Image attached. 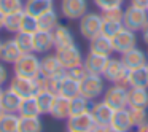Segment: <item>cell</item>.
Segmentation results:
<instances>
[{
  "mask_svg": "<svg viewBox=\"0 0 148 132\" xmlns=\"http://www.w3.org/2000/svg\"><path fill=\"white\" fill-rule=\"evenodd\" d=\"M13 72L14 75L35 80L42 73L38 54H35V53H24V54H21L19 59L13 64Z\"/></svg>",
  "mask_w": 148,
  "mask_h": 132,
  "instance_id": "6da1fadb",
  "label": "cell"
},
{
  "mask_svg": "<svg viewBox=\"0 0 148 132\" xmlns=\"http://www.w3.org/2000/svg\"><path fill=\"white\" fill-rule=\"evenodd\" d=\"M105 92V80L102 75H91L88 73L83 80L80 81V94L91 102L103 96Z\"/></svg>",
  "mask_w": 148,
  "mask_h": 132,
  "instance_id": "7a4b0ae2",
  "label": "cell"
},
{
  "mask_svg": "<svg viewBox=\"0 0 148 132\" xmlns=\"http://www.w3.org/2000/svg\"><path fill=\"white\" fill-rule=\"evenodd\" d=\"M148 23V11L143 8L129 5L124 8V14H123V26L124 29H129L132 32H142L145 24Z\"/></svg>",
  "mask_w": 148,
  "mask_h": 132,
  "instance_id": "3957f363",
  "label": "cell"
},
{
  "mask_svg": "<svg viewBox=\"0 0 148 132\" xmlns=\"http://www.w3.org/2000/svg\"><path fill=\"white\" fill-rule=\"evenodd\" d=\"M103 80L108 81L112 84H123V86H127V68L124 67V64L121 62V59L116 57H108L105 68H103L102 73ZM129 88V86H127Z\"/></svg>",
  "mask_w": 148,
  "mask_h": 132,
  "instance_id": "277c9868",
  "label": "cell"
},
{
  "mask_svg": "<svg viewBox=\"0 0 148 132\" xmlns=\"http://www.w3.org/2000/svg\"><path fill=\"white\" fill-rule=\"evenodd\" d=\"M127 97H129V88L123 84H112L105 89L102 96V100L108 103L113 110L127 108Z\"/></svg>",
  "mask_w": 148,
  "mask_h": 132,
  "instance_id": "5b68a950",
  "label": "cell"
},
{
  "mask_svg": "<svg viewBox=\"0 0 148 132\" xmlns=\"http://www.w3.org/2000/svg\"><path fill=\"white\" fill-rule=\"evenodd\" d=\"M102 21L103 19L100 13H89L88 11L78 24V30H80L81 37L86 38L88 42L92 40L94 37H97L100 34V29H102Z\"/></svg>",
  "mask_w": 148,
  "mask_h": 132,
  "instance_id": "8992f818",
  "label": "cell"
},
{
  "mask_svg": "<svg viewBox=\"0 0 148 132\" xmlns=\"http://www.w3.org/2000/svg\"><path fill=\"white\" fill-rule=\"evenodd\" d=\"M56 56H58L59 62H61V65L65 70L81 65L83 64V59H84L81 49L77 45H70V46H65V48L56 49Z\"/></svg>",
  "mask_w": 148,
  "mask_h": 132,
  "instance_id": "52a82bcc",
  "label": "cell"
},
{
  "mask_svg": "<svg viewBox=\"0 0 148 132\" xmlns=\"http://www.w3.org/2000/svg\"><path fill=\"white\" fill-rule=\"evenodd\" d=\"M61 14L69 21H80L88 13V0H61Z\"/></svg>",
  "mask_w": 148,
  "mask_h": 132,
  "instance_id": "ba28073f",
  "label": "cell"
},
{
  "mask_svg": "<svg viewBox=\"0 0 148 132\" xmlns=\"http://www.w3.org/2000/svg\"><path fill=\"white\" fill-rule=\"evenodd\" d=\"M40 68H42V73L43 77L46 78H62L67 72H65V68L61 65V62H59L58 56L54 54H45L43 57H40Z\"/></svg>",
  "mask_w": 148,
  "mask_h": 132,
  "instance_id": "9c48e42d",
  "label": "cell"
},
{
  "mask_svg": "<svg viewBox=\"0 0 148 132\" xmlns=\"http://www.w3.org/2000/svg\"><path fill=\"white\" fill-rule=\"evenodd\" d=\"M10 89H13L18 96L24 97H30V96H35L37 94V84L35 80L32 78H24L19 77V75H14L13 78L10 80Z\"/></svg>",
  "mask_w": 148,
  "mask_h": 132,
  "instance_id": "30bf717a",
  "label": "cell"
},
{
  "mask_svg": "<svg viewBox=\"0 0 148 132\" xmlns=\"http://www.w3.org/2000/svg\"><path fill=\"white\" fill-rule=\"evenodd\" d=\"M121 62L124 64V67L127 70H134V68H138V67H143V65L148 64V56L143 49L140 48H132L129 51L123 53L121 54Z\"/></svg>",
  "mask_w": 148,
  "mask_h": 132,
  "instance_id": "8fae6325",
  "label": "cell"
},
{
  "mask_svg": "<svg viewBox=\"0 0 148 132\" xmlns=\"http://www.w3.org/2000/svg\"><path fill=\"white\" fill-rule=\"evenodd\" d=\"M135 46H137V35H135V32H132V30H129V29H123L121 32L113 38V49H115V53H118L119 56H121L123 53L129 51V49L135 48Z\"/></svg>",
  "mask_w": 148,
  "mask_h": 132,
  "instance_id": "7c38bea8",
  "label": "cell"
},
{
  "mask_svg": "<svg viewBox=\"0 0 148 132\" xmlns=\"http://www.w3.org/2000/svg\"><path fill=\"white\" fill-rule=\"evenodd\" d=\"M94 118L91 111L81 113V115H73L67 118V131L70 132H89L94 126Z\"/></svg>",
  "mask_w": 148,
  "mask_h": 132,
  "instance_id": "4fadbf2b",
  "label": "cell"
},
{
  "mask_svg": "<svg viewBox=\"0 0 148 132\" xmlns=\"http://www.w3.org/2000/svg\"><path fill=\"white\" fill-rule=\"evenodd\" d=\"M32 37H34V53H35V54H48V53L54 48L53 32L38 29Z\"/></svg>",
  "mask_w": 148,
  "mask_h": 132,
  "instance_id": "5bb4252c",
  "label": "cell"
},
{
  "mask_svg": "<svg viewBox=\"0 0 148 132\" xmlns=\"http://www.w3.org/2000/svg\"><path fill=\"white\" fill-rule=\"evenodd\" d=\"M107 62H108L107 56L96 54V53H88V56H84V59H83L84 68L91 75H102Z\"/></svg>",
  "mask_w": 148,
  "mask_h": 132,
  "instance_id": "9a60e30c",
  "label": "cell"
},
{
  "mask_svg": "<svg viewBox=\"0 0 148 132\" xmlns=\"http://www.w3.org/2000/svg\"><path fill=\"white\" fill-rule=\"evenodd\" d=\"M89 53H96V54L112 57V54L115 53V49H113V40L102 35V34H99L92 40H89Z\"/></svg>",
  "mask_w": 148,
  "mask_h": 132,
  "instance_id": "2e32d148",
  "label": "cell"
},
{
  "mask_svg": "<svg viewBox=\"0 0 148 132\" xmlns=\"http://www.w3.org/2000/svg\"><path fill=\"white\" fill-rule=\"evenodd\" d=\"M115 113V110L105 103L103 100L100 102H94L91 105V115H92L94 121L99 122V124H105V126H110V121H112V116Z\"/></svg>",
  "mask_w": 148,
  "mask_h": 132,
  "instance_id": "e0dca14e",
  "label": "cell"
},
{
  "mask_svg": "<svg viewBox=\"0 0 148 132\" xmlns=\"http://www.w3.org/2000/svg\"><path fill=\"white\" fill-rule=\"evenodd\" d=\"M110 126H112L113 129L121 131V132H131L132 129H134V124H132L129 108L115 110V113H113V116H112V121H110Z\"/></svg>",
  "mask_w": 148,
  "mask_h": 132,
  "instance_id": "ac0fdd59",
  "label": "cell"
},
{
  "mask_svg": "<svg viewBox=\"0 0 148 132\" xmlns=\"http://www.w3.org/2000/svg\"><path fill=\"white\" fill-rule=\"evenodd\" d=\"M21 54H23V53H21L19 46L16 45L14 38H8L2 43V48H0V61L2 62L13 65L14 62L19 59Z\"/></svg>",
  "mask_w": 148,
  "mask_h": 132,
  "instance_id": "d6986e66",
  "label": "cell"
},
{
  "mask_svg": "<svg viewBox=\"0 0 148 132\" xmlns=\"http://www.w3.org/2000/svg\"><path fill=\"white\" fill-rule=\"evenodd\" d=\"M53 40H54V49L75 45V37L72 34V30L67 26H61V24L53 30Z\"/></svg>",
  "mask_w": 148,
  "mask_h": 132,
  "instance_id": "ffe728a7",
  "label": "cell"
},
{
  "mask_svg": "<svg viewBox=\"0 0 148 132\" xmlns=\"http://www.w3.org/2000/svg\"><path fill=\"white\" fill-rule=\"evenodd\" d=\"M53 8H54L53 0H24V11L35 18L45 14Z\"/></svg>",
  "mask_w": 148,
  "mask_h": 132,
  "instance_id": "44dd1931",
  "label": "cell"
},
{
  "mask_svg": "<svg viewBox=\"0 0 148 132\" xmlns=\"http://www.w3.org/2000/svg\"><path fill=\"white\" fill-rule=\"evenodd\" d=\"M126 80L129 88H148V64L134 70H127Z\"/></svg>",
  "mask_w": 148,
  "mask_h": 132,
  "instance_id": "7402d4cb",
  "label": "cell"
},
{
  "mask_svg": "<svg viewBox=\"0 0 148 132\" xmlns=\"http://www.w3.org/2000/svg\"><path fill=\"white\" fill-rule=\"evenodd\" d=\"M59 96H64L67 99L78 96L80 94V81L73 80L72 77H69L67 73L59 80V89H58Z\"/></svg>",
  "mask_w": 148,
  "mask_h": 132,
  "instance_id": "603a6c76",
  "label": "cell"
},
{
  "mask_svg": "<svg viewBox=\"0 0 148 132\" xmlns=\"http://www.w3.org/2000/svg\"><path fill=\"white\" fill-rule=\"evenodd\" d=\"M49 115L54 119H65V121H67V118L70 116V99L58 94L56 99H54V103H53V107H51Z\"/></svg>",
  "mask_w": 148,
  "mask_h": 132,
  "instance_id": "cb8c5ba5",
  "label": "cell"
},
{
  "mask_svg": "<svg viewBox=\"0 0 148 132\" xmlns=\"http://www.w3.org/2000/svg\"><path fill=\"white\" fill-rule=\"evenodd\" d=\"M21 100L23 97L18 96L13 89H5L3 91V96H2V100H0V105L2 108L5 110V113H18L19 110V105H21Z\"/></svg>",
  "mask_w": 148,
  "mask_h": 132,
  "instance_id": "d4e9b609",
  "label": "cell"
},
{
  "mask_svg": "<svg viewBox=\"0 0 148 132\" xmlns=\"http://www.w3.org/2000/svg\"><path fill=\"white\" fill-rule=\"evenodd\" d=\"M127 107L148 108V88H129Z\"/></svg>",
  "mask_w": 148,
  "mask_h": 132,
  "instance_id": "484cf974",
  "label": "cell"
},
{
  "mask_svg": "<svg viewBox=\"0 0 148 132\" xmlns=\"http://www.w3.org/2000/svg\"><path fill=\"white\" fill-rule=\"evenodd\" d=\"M38 19V29L40 30H48V32H53L56 27L59 26V14L58 11L53 8V10L46 11L45 14L37 18Z\"/></svg>",
  "mask_w": 148,
  "mask_h": 132,
  "instance_id": "4316f807",
  "label": "cell"
},
{
  "mask_svg": "<svg viewBox=\"0 0 148 132\" xmlns=\"http://www.w3.org/2000/svg\"><path fill=\"white\" fill-rule=\"evenodd\" d=\"M43 122L40 116H19V129L18 132H42Z\"/></svg>",
  "mask_w": 148,
  "mask_h": 132,
  "instance_id": "83f0119b",
  "label": "cell"
},
{
  "mask_svg": "<svg viewBox=\"0 0 148 132\" xmlns=\"http://www.w3.org/2000/svg\"><path fill=\"white\" fill-rule=\"evenodd\" d=\"M18 115L19 116H40V108L38 103H37V97L30 96V97H24L21 100L19 110H18Z\"/></svg>",
  "mask_w": 148,
  "mask_h": 132,
  "instance_id": "f1b7e54d",
  "label": "cell"
},
{
  "mask_svg": "<svg viewBox=\"0 0 148 132\" xmlns=\"http://www.w3.org/2000/svg\"><path fill=\"white\" fill-rule=\"evenodd\" d=\"M56 96H58V94L49 92V91H37L35 97H37V103H38V108H40V113H42V115H49Z\"/></svg>",
  "mask_w": 148,
  "mask_h": 132,
  "instance_id": "f546056e",
  "label": "cell"
},
{
  "mask_svg": "<svg viewBox=\"0 0 148 132\" xmlns=\"http://www.w3.org/2000/svg\"><path fill=\"white\" fill-rule=\"evenodd\" d=\"M18 129H19L18 113H3L0 116V132H18Z\"/></svg>",
  "mask_w": 148,
  "mask_h": 132,
  "instance_id": "4dcf8cb0",
  "label": "cell"
},
{
  "mask_svg": "<svg viewBox=\"0 0 148 132\" xmlns=\"http://www.w3.org/2000/svg\"><path fill=\"white\" fill-rule=\"evenodd\" d=\"M91 100L83 97L81 94L72 97L70 99V116L73 115H81V113H86V111H91Z\"/></svg>",
  "mask_w": 148,
  "mask_h": 132,
  "instance_id": "1f68e13d",
  "label": "cell"
},
{
  "mask_svg": "<svg viewBox=\"0 0 148 132\" xmlns=\"http://www.w3.org/2000/svg\"><path fill=\"white\" fill-rule=\"evenodd\" d=\"M24 16V11H16V13H10V14H5V19H3V29L8 30L11 34H16L19 32V27H21V21H23Z\"/></svg>",
  "mask_w": 148,
  "mask_h": 132,
  "instance_id": "d6a6232c",
  "label": "cell"
},
{
  "mask_svg": "<svg viewBox=\"0 0 148 132\" xmlns=\"http://www.w3.org/2000/svg\"><path fill=\"white\" fill-rule=\"evenodd\" d=\"M34 34H24V32H16L14 34V42L19 46L21 53H34Z\"/></svg>",
  "mask_w": 148,
  "mask_h": 132,
  "instance_id": "836d02e7",
  "label": "cell"
},
{
  "mask_svg": "<svg viewBox=\"0 0 148 132\" xmlns=\"http://www.w3.org/2000/svg\"><path fill=\"white\" fill-rule=\"evenodd\" d=\"M123 29H124V26H123V23H119V21H105V19H103L102 21V29H100V34L113 40Z\"/></svg>",
  "mask_w": 148,
  "mask_h": 132,
  "instance_id": "e575fe53",
  "label": "cell"
},
{
  "mask_svg": "<svg viewBox=\"0 0 148 132\" xmlns=\"http://www.w3.org/2000/svg\"><path fill=\"white\" fill-rule=\"evenodd\" d=\"M129 113H131V119L134 127L145 124L148 121V108H142V107H127Z\"/></svg>",
  "mask_w": 148,
  "mask_h": 132,
  "instance_id": "d590c367",
  "label": "cell"
},
{
  "mask_svg": "<svg viewBox=\"0 0 148 132\" xmlns=\"http://www.w3.org/2000/svg\"><path fill=\"white\" fill-rule=\"evenodd\" d=\"M38 30V19L32 14H27L24 11V16L23 21H21V27H19V32L24 34H35Z\"/></svg>",
  "mask_w": 148,
  "mask_h": 132,
  "instance_id": "8d00e7d4",
  "label": "cell"
},
{
  "mask_svg": "<svg viewBox=\"0 0 148 132\" xmlns=\"http://www.w3.org/2000/svg\"><path fill=\"white\" fill-rule=\"evenodd\" d=\"M0 11L3 14L24 11V0H0Z\"/></svg>",
  "mask_w": 148,
  "mask_h": 132,
  "instance_id": "74e56055",
  "label": "cell"
},
{
  "mask_svg": "<svg viewBox=\"0 0 148 132\" xmlns=\"http://www.w3.org/2000/svg\"><path fill=\"white\" fill-rule=\"evenodd\" d=\"M100 14H102V19H105V21H119V23H123L124 8L123 7H113V8H108V10L100 11Z\"/></svg>",
  "mask_w": 148,
  "mask_h": 132,
  "instance_id": "f35d334b",
  "label": "cell"
},
{
  "mask_svg": "<svg viewBox=\"0 0 148 132\" xmlns=\"http://www.w3.org/2000/svg\"><path fill=\"white\" fill-rule=\"evenodd\" d=\"M92 2L100 11L108 10V8H113V7H121L124 3V0H92Z\"/></svg>",
  "mask_w": 148,
  "mask_h": 132,
  "instance_id": "ab89813d",
  "label": "cell"
},
{
  "mask_svg": "<svg viewBox=\"0 0 148 132\" xmlns=\"http://www.w3.org/2000/svg\"><path fill=\"white\" fill-rule=\"evenodd\" d=\"M65 72H67L69 77H72L73 80H77V81H81V80H83V78L88 75V72H86V68H84V65H83V64L78 65V67L69 68V70H65Z\"/></svg>",
  "mask_w": 148,
  "mask_h": 132,
  "instance_id": "60d3db41",
  "label": "cell"
},
{
  "mask_svg": "<svg viewBox=\"0 0 148 132\" xmlns=\"http://www.w3.org/2000/svg\"><path fill=\"white\" fill-rule=\"evenodd\" d=\"M8 80H10V77H8V68L5 67V62L0 61V86H3Z\"/></svg>",
  "mask_w": 148,
  "mask_h": 132,
  "instance_id": "b9f144b4",
  "label": "cell"
},
{
  "mask_svg": "<svg viewBox=\"0 0 148 132\" xmlns=\"http://www.w3.org/2000/svg\"><path fill=\"white\" fill-rule=\"evenodd\" d=\"M131 5L147 10V8H148V0H131Z\"/></svg>",
  "mask_w": 148,
  "mask_h": 132,
  "instance_id": "7bdbcfd3",
  "label": "cell"
},
{
  "mask_svg": "<svg viewBox=\"0 0 148 132\" xmlns=\"http://www.w3.org/2000/svg\"><path fill=\"white\" fill-rule=\"evenodd\" d=\"M107 127H108V126H105V124H99V122H94V126L91 127V131H89V132H107Z\"/></svg>",
  "mask_w": 148,
  "mask_h": 132,
  "instance_id": "ee69618b",
  "label": "cell"
},
{
  "mask_svg": "<svg viewBox=\"0 0 148 132\" xmlns=\"http://www.w3.org/2000/svg\"><path fill=\"white\" fill-rule=\"evenodd\" d=\"M142 40L148 45V23L145 24V27L142 29Z\"/></svg>",
  "mask_w": 148,
  "mask_h": 132,
  "instance_id": "f6af8a7d",
  "label": "cell"
},
{
  "mask_svg": "<svg viewBox=\"0 0 148 132\" xmlns=\"http://www.w3.org/2000/svg\"><path fill=\"white\" fill-rule=\"evenodd\" d=\"M137 131L135 132H148V121L145 122V124H142V126H138V127H135Z\"/></svg>",
  "mask_w": 148,
  "mask_h": 132,
  "instance_id": "bcb514c9",
  "label": "cell"
},
{
  "mask_svg": "<svg viewBox=\"0 0 148 132\" xmlns=\"http://www.w3.org/2000/svg\"><path fill=\"white\" fill-rule=\"evenodd\" d=\"M3 19H5V14L0 11V29H3Z\"/></svg>",
  "mask_w": 148,
  "mask_h": 132,
  "instance_id": "7dc6e473",
  "label": "cell"
},
{
  "mask_svg": "<svg viewBox=\"0 0 148 132\" xmlns=\"http://www.w3.org/2000/svg\"><path fill=\"white\" fill-rule=\"evenodd\" d=\"M107 132H121V131H118V129H113L112 126H108V127H107Z\"/></svg>",
  "mask_w": 148,
  "mask_h": 132,
  "instance_id": "c3c4849f",
  "label": "cell"
},
{
  "mask_svg": "<svg viewBox=\"0 0 148 132\" xmlns=\"http://www.w3.org/2000/svg\"><path fill=\"white\" fill-rule=\"evenodd\" d=\"M2 96H3V88L0 86V100H2Z\"/></svg>",
  "mask_w": 148,
  "mask_h": 132,
  "instance_id": "681fc988",
  "label": "cell"
},
{
  "mask_svg": "<svg viewBox=\"0 0 148 132\" xmlns=\"http://www.w3.org/2000/svg\"><path fill=\"white\" fill-rule=\"evenodd\" d=\"M3 113H5V110H3V108H2V105H0V116L3 115Z\"/></svg>",
  "mask_w": 148,
  "mask_h": 132,
  "instance_id": "f907efd6",
  "label": "cell"
},
{
  "mask_svg": "<svg viewBox=\"0 0 148 132\" xmlns=\"http://www.w3.org/2000/svg\"><path fill=\"white\" fill-rule=\"evenodd\" d=\"M2 43H3V42H2V40H0V48H2Z\"/></svg>",
  "mask_w": 148,
  "mask_h": 132,
  "instance_id": "816d5d0a",
  "label": "cell"
},
{
  "mask_svg": "<svg viewBox=\"0 0 148 132\" xmlns=\"http://www.w3.org/2000/svg\"><path fill=\"white\" fill-rule=\"evenodd\" d=\"M147 56H148V51H147Z\"/></svg>",
  "mask_w": 148,
  "mask_h": 132,
  "instance_id": "f5cc1de1",
  "label": "cell"
},
{
  "mask_svg": "<svg viewBox=\"0 0 148 132\" xmlns=\"http://www.w3.org/2000/svg\"><path fill=\"white\" fill-rule=\"evenodd\" d=\"M67 132H70V131H67Z\"/></svg>",
  "mask_w": 148,
  "mask_h": 132,
  "instance_id": "db71d44e",
  "label": "cell"
},
{
  "mask_svg": "<svg viewBox=\"0 0 148 132\" xmlns=\"http://www.w3.org/2000/svg\"><path fill=\"white\" fill-rule=\"evenodd\" d=\"M147 11H148V8H147Z\"/></svg>",
  "mask_w": 148,
  "mask_h": 132,
  "instance_id": "11a10c76",
  "label": "cell"
}]
</instances>
